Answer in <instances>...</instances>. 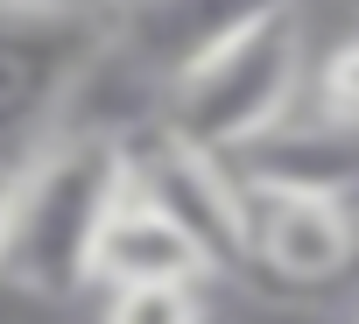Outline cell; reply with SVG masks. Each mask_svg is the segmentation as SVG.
<instances>
[{
  "label": "cell",
  "instance_id": "3957f363",
  "mask_svg": "<svg viewBox=\"0 0 359 324\" xmlns=\"http://www.w3.org/2000/svg\"><path fill=\"white\" fill-rule=\"evenodd\" d=\"M127 191L148 198L205 261V275H247V212H240V177L226 155H205L176 141L169 127H141L120 141Z\"/></svg>",
  "mask_w": 359,
  "mask_h": 324
},
{
  "label": "cell",
  "instance_id": "9c48e42d",
  "mask_svg": "<svg viewBox=\"0 0 359 324\" xmlns=\"http://www.w3.org/2000/svg\"><path fill=\"white\" fill-rule=\"evenodd\" d=\"M0 8H29V15H92L99 0H0Z\"/></svg>",
  "mask_w": 359,
  "mask_h": 324
},
{
  "label": "cell",
  "instance_id": "8fae6325",
  "mask_svg": "<svg viewBox=\"0 0 359 324\" xmlns=\"http://www.w3.org/2000/svg\"><path fill=\"white\" fill-rule=\"evenodd\" d=\"M345 8H359V0H345Z\"/></svg>",
  "mask_w": 359,
  "mask_h": 324
},
{
  "label": "cell",
  "instance_id": "5b68a950",
  "mask_svg": "<svg viewBox=\"0 0 359 324\" xmlns=\"http://www.w3.org/2000/svg\"><path fill=\"white\" fill-rule=\"evenodd\" d=\"M282 0H120L113 15V50H127L162 92L184 78L198 57H212L226 36H240L247 22H261Z\"/></svg>",
  "mask_w": 359,
  "mask_h": 324
},
{
  "label": "cell",
  "instance_id": "7a4b0ae2",
  "mask_svg": "<svg viewBox=\"0 0 359 324\" xmlns=\"http://www.w3.org/2000/svg\"><path fill=\"white\" fill-rule=\"evenodd\" d=\"M303 64H310L303 0H282V8H268L261 22H247L240 36H226L212 57H198L184 78L162 92V127L176 141L233 162L240 148H254L268 127H282L296 113Z\"/></svg>",
  "mask_w": 359,
  "mask_h": 324
},
{
  "label": "cell",
  "instance_id": "8992f818",
  "mask_svg": "<svg viewBox=\"0 0 359 324\" xmlns=\"http://www.w3.org/2000/svg\"><path fill=\"white\" fill-rule=\"evenodd\" d=\"M85 282H106V289H148V282H191L205 289V261L198 247L176 233L148 198L120 191L99 219V240H92V261H85Z\"/></svg>",
  "mask_w": 359,
  "mask_h": 324
},
{
  "label": "cell",
  "instance_id": "277c9868",
  "mask_svg": "<svg viewBox=\"0 0 359 324\" xmlns=\"http://www.w3.org/2000/svg\"><path fill=\"white\" fill-rule=\"evenodd\" d=\"M247 212V268L282 289H331L359 268V212L317 191L240 184Z\"/></svg>",
  "mask_w": 359,
  "mask_h": 324
},
{
  "label": "cell",
  "instance_id": "52a82bcc",
  "mask_svg": "<svg viewBox=\"0 0 359 324\" xmlns=\"http://www.w3.org/2000/svg\"><path fill=\"white\" fill-rule=\"evenodd\" d=\"M99 324H205V289L191 282H148V289H113Z\"/></svg>",
  "mask_w": 359,
  "mask_h": 324
},
{
  "label": "cell",
  "instance_id": "6da1fadb",
  "mask_svg": "<svg viewBox=\"0 0 359 324\" xmlns=\"http://www.w3.org/2000/svg\"><path fill=\"white\" fill-rule=\"evenodd\" d=\"M120 191V141L99 134H50L29 162H15L8 198H0V289H22L36 303L78 296L99 219Z\"/></svg>",
  "mask_w": 359,
  "mask_h": 324
},
{
  "label": "cell",
  "instance_id": "30bf717a",
  "mask_svg": "<svg viewBox=\"0 0 359 324\" xmlns=\"http://www.w3.org/2000/svg\"><path fill=\"white\" fill-rule=\"evenodd\" d=\"M8 177H15V170H0V198H8Z\"/></svg>",
  "mask_w": 359,
  "mask_h": 324
},
{
  "label": "cell",
  "instance_id": "ba28073f",
  "mask_svg": "<svg viewBox=\"0 0 359 324\" xmlns=\"http://www.w3.org/2000/svg\"><path fill=\"white\" fill-rule=\"evenodd\" d=\"M317 106H324V120H331V127H359V36H345V43L324 57Z\"/></svg>",
  "mask_w": 359,
  "mask_h": 324
}]
</instances>
